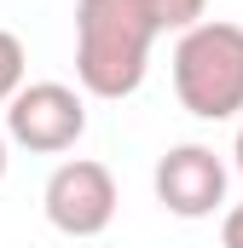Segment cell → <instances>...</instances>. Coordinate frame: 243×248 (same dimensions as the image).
I'll return each mask as SVG.
<instances>
[{
	"instance_id": "obj_9",
	"label": "cell",
	"mask_w": 243,
	"mask_h": 248,
	"mask_svg": "<svg viewBox=\"0 0 243 248\" xmlns=\"http://www.w3.org/2000/svg\"><path fill=\"white\" fill-rule=\"evenodd\" d=\"M0 179H6V133H0Z\"/></svg>"
},
{
	"instance_id": "obj_7",
	"label": "cell",
	"mask_w": 243,
	"mask_h": 248,
	"mask_svg": "<svg viewBox=\"0 0 243 248\" xmlns=\"http://www.w3.org/2000/svg\"><path fill=\"white\" fill-rule=\"evenodd\" d=\"M220 248H243V202L226 208V219H220Z\"/></svg>"
},
{
	"instance_id": "obj_5",
	"label": "cell",
	"mask_w": 243,
	"mask_h": 248,
	"mask_svg": "<svg viewBox=\"0 0 243 248\" xmlns=\"http://www.w3.org/2000/svg\"><path fill=\"white\" fill-rule=\"evenodd\" d=\"M156 202L174 214V219H208L220 202H226V162L208 150V144H174L156 173Z\"/></svg>"
},
{
	"instance_id": "obj_3",
	"label": "cell",
	"mask_w": 243,
	"mask_h": 248,
	"mask_svg": "<svg viewBox=\"0 0 243 248\" xmlns=\"http://www.w3.org/2000/svg\"><path fill=\"white\" fill-rule=\"evenodd\" d=\"M81 133H87V104L64 81H29V87H17L6 98V139L35 150V156L75 150Z\"/></svg>"
},
{
	"instance_id": "obj_1",
	"label": "cell",
	"mask_w": 243,
	"mask_h": 248,
	"mask_svg": "<svg viewBox=\"0 0 243 248\" xmlns=\"http://www.w3.org/2000/svg\"><path fill=\"white\" fill-rule=\"evenodd\" d=\"M208 0H75V81L81 93L122 104L145 87L151 46L203 17Z\"/></svg>"
},
{
	"instance_id": "obj_8",
	"label": "cell",
	"mask_w": 243,
	"mask_h": 248,
	"mask_svg": "<svg viewBox=\"0 0 243 248\" xmlns=\"http://www.w3.org/2000/svg\"><path fill=\"white\" fill-rule=\"evenodd\" d=\"M232 162H238V173H243V127H238V144H232Z\"/></svg>"
},
{
	"instance_id": "obj_2",
	"label": "cell",
	"mask_w": 243,
	"mask_h": 248,
	"mask_svg": "<svg viewBox=\"0 0 243 248\" xmlns=\"http://www.w3.org/2000/svg\"><path fill=\"white\" fill-rule=\"evenodd\" d=\"M174 98L197 122H232L243 110V23L197 17L174 41Z\"/></svg>"
},
{
	"instance_id": "obj_4",
	"label": "cell",
	"mask_w": 243,
	"mask_h": 248,
	"mask_svg": "<svg viewBox=\"0 0 243 248\" xmlns=\"http://www.w3.org/2000/svg\"><path fill=\"white\" fill-rule=\"evenodd\" d=\"M116 202H122V196H116L110 168H104V162H93V156L58 162V168H52V179H47V190H41L47 225L64 231V237H99V231H110Z\"/></svg>"
},
{
	"instance_id": "obj_6",
	"label": "cell",
	"mask_w": 243,
	"mask_h": 248,
	"mask_svg": "<svg viewBox=\"0 0 243 248\" xmlns=\"http://www.w3.org/2000/svg\"><path fill=\"white\" fill-rule=\"evenodd\" d=\"M23 69H29V52H23V41L12 35V29H0V104L23 87Z\"/></svg>"
}]
</instances>
